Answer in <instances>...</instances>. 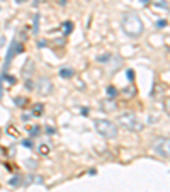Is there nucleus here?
Wrapping results in <instances>:
<instances>
[{
    "instance_id": "obj_4",
    "label": "nucleus",
    "mask_w": 170,
    "mask_h": 192,
    "mask_svg": "<svg viewBox=\"0 0 170 192\" xmlns=\"http://www.w3.org/2000/svg\"><path fill=\"white\" fill-rule=\"evenodd\" d=\"M151 150L162 158L170 160V138H157L151 143Z\"/></svg>"
},
{
    "instance_id": "obj_8",
    "label": "nucleus",
    "mask_w": 170,
    "mask_h": 192,
    "mask_svg": "<svg viewBox=\"0 0 170 192\" xmlns=\"http://www.w3.org/2000/svg\"><path fill=\"white\" fill-rule=\"evenodd\" d=\"M107 95H109V99H116V95H117V90H116L114 87H109V89H107Z\"/></svg>"
},
{
    "instance_id": "obj_1",
    "label": "nucleus",
    "mask_w": 170,
    "mask_h": 192,
    "mask_svg": "<svg viewBox=\"0 0 170 192\" xmlns=\"http://www.w3.org/2000/svg\"><path fill=\"white\" fill-rule=\"evenodd\" d=\"M121 27L129 38H138L143 34L144 31V24L141 21V17L136 12H126L121 19Z\"/></svg>"
},
{
    "instance_id": "obj_6",
    "label": "nucleus",
    "mask_w": 170,
    "mask_h": 192,
    "mask_svg": "<svg viewBox=\"0 0 170 192\" xmlns=\"http://www.w3.org/2000/svg\"><path fill=\"white\" fill-rule=\"evenodd\" d=\"M38 90H39V94H41V95H46V94H49L51 90H53V85H51V80H49V78H46V77L39 78Z\"/></svg>"
},
{
    "instance_id": "obj_11",
    "label": "nucleus",
    "mask_w": 170,
    "mask_h": 192,
    "mask_svg": "<svg viewBox=\"0 0 170 192\" xmlns=\"http://www.w3.org/2000/svg\"><path fill=\"white\" fill-rule=\"evenodd\" d=\"M42 107H44V106H42V104H38V106L34 107V109H36V111H32V112H34V114H36V116L42 114Z\"/></svg>"
},
{
    "instance_id": "obj_7",
    "label": "nucleus",
    "mask_w": 170,
    "mask_h": 192,
    "mask_svg": "<svg viewBox=\"0 0 170 192\" xmlns=\"http://www.w3.org/2000/svg\"><path fill=\"white\" fill-rule=\"evenodd\" d=\"M73 70L72 68H61L59 70V77H63V78H70V77H73Z\"/></svg>"
},
{
    "instance_id": "obj_12",
    "label": "nucleus",
    "mask_w": 170,
    "mask_h": 192,
    "mask_svg": "<svg viewBox=\"0 0 170 192\" xmlns=\"http://www.w3.org/2000/svg\"><path fill=\"white\" fill-rule=\"evenodd\" d=\"M165 111H167V114L170 116V97L165 100Z\"/></svg>"
},
{
    "instance_id": "obj_13",
    "label": "nucleus",
    "mask_w": 170,
    "mask_h": 192,
    "mask_svg": "<svg viewBox=\"0 0 170 192\" xmlns=\"http://www.w3.org/2000/svg\"><path fill=\"white\" fill-rule=\"evenodd\" d=\"M0 97H2V78H0Z\"/></svg>"
},
{
    "instance_id": "obj_5",
    "label": "nucleus",
    "mask_w": 170,
    "mask_h": 192,
    "mask_svg": "<svg viewBox=\"0 0 170 192\" xmlns=\"http://www.w3.org/2000/svg\"><path fill=\"white\" fill-rule=\"evenodd\" d=\"M22 51V44H19L17 41H12L10 43V48H8V53H7V58H5V63H4V68L7 70V66L10 65V61H12L14 55L15 53H21Z\"/></svg>"
},
{
    "instance_id": "obj_2",
    "label": "nucleus",
    "mask_w": 170,
    "mask_h": 192,
    "mask_svg": "<svg viewBox=\"0 0 170 192\" xmlns=\"http://www.w3.org/2000/svg\"><path fill=\"white\" fill-rule=\"evenodd\" d=\"M116 126H119V128L126 129V131H133V133H138L143 129L144 124L141 123L138 117H136L133 112H124V114H121L117 117V124Z\"/></svg>"
},
{
    "instance_id": "obj_3",
    "label": "nucleus",
    "mask_w": 170,
    "mask_h": 192,
    "mask_svg": "<svg viewBox=\"0 0 170 192\" xmlns=\"http://www.w3.org/2000/svg\"><path fill=\"white\" fill-rule=\"evenodd\" d=\"M95 131L100 134L102 138H107V140H114L116 136H117V126H116V123H112V121L109 119H97L95 121Z\"/></svg>"
},
{
    "instance_id": "obj_14",
    "label": "nucleus",
    "mask_w": 170,
    "mask_h": 192,
    "mask_svg": "<svg viewBox=\"0 0 170 192\" xmlns=\"http://www.w3.org/2000/svg\"><path fill=\"white\" fill-rule=\"evenodd\" d=\"M17 2H19V4H22V0H17Z\"/></svg>"
},
{
    "instance_id": "obj_9",
    "label": "nucleus",
    "mask_w": 170,
    "mask_h": 192,
    "mask_svg": "<svg viewBox=\"0 0 170 192\" xmlns=\"http://www.w3.org/2000/svg\"><path fill=\"white\" fill-rule=\"evenodd\" d=\"M34 34H38V31H39V15H34Z\"/></svg>"
},
{
    "instance_id": "obj_10",
    "label": "nucleus",
    "mask_w": 170,
    "mask_h": 192,
    "mask_svg": "<svg viewBox=\"0 0 170 192\" xmlns=\"http://www.w3.org/2000/svg\"><path fill=\"white\" fill-rule=\"evenodd\" d=\"M39 153H41V155H48V153H49V146L41 145V146H39Z\"/></svg>"
}]
</instances>
